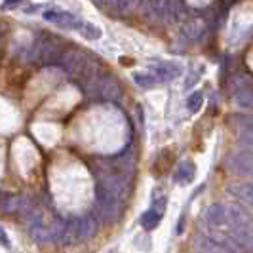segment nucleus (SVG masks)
<instances>
[{"label": "nucleus", "instance_id": "nucleus-17", "mask_svg": "<svg viewBox=\"0 0 253 253\" xmlns=\"http://www.w3.org/2000/svg\"><path fill=\"white\" fill-rule=\"evenodd\" d=\"M204 29H206V25H204L202 21H189L183 27V35L189 40H198L204 35Z\"/></svg>", "mask_w": 253, "mask_h": 253}, {"label": "nucleus", "instance_id": "nucleus-11", "mask_svg": "<svg viewBox=\"0 0 253 253\" xmlns=\"http://www.w3.org/2000/svg\"><path fill=\"white\" fill-rule=\"evenodd\" d=\"M0 210L6 213H15V211H29L31 210V200L25 196H13V194H4L0 192Z\"/></svg>", "mask_w": 253, "mask_h": 253}, {"label": "nucleus", "instance_id": "nucleus-23", "mask_svg": "<svg viewBox=\"0 0 253 253\" xmlns=\"http://www.w3.org/2000/svg\"><path fill=\"white\" fill-rule=\"evenodd\" d=\"M238 143H240L242 151L252 152V154H253V133H242Z\"/></svg>", "mask_w": 253, "mask_h": 253}, {"label": "nucleus", "instance_id": "nucleus-5", "mask_svg": "<svg viewBox=\"0 0 253 253\" xmlns=\"http://www.w3.org/2000/svg\"><path fill=\"white\" fill-rule=\"evenodd\" d=\"M124 204L114 200L113 196H109L107 192L95 187V215L105 223H114L118 217L122 215Z\"/></svg>", "mask_w": 253, "mask_h": 253}, {"label": "nucleus", "instance_id": "nucleus-20", "mask_svg": "<svg viewBox=\"0 0 253 253\" xmlns=\"http://www.w3.org/2000/svg\"><path fill=\"white\" fill-rule=\"evenodd\" d=\"M133 80H135V84L141 86V88L149 89V88H154L158 82H156V78L151 75V73H135L133 75Z\"/></svg>", "mask_w": 253, "mask_h": 253}, {"label": "nucleus", "instance_id": "nucleus-7", "mask_svg": "<svg viewBox=\"0 0 253 253\" xmlns=\"http://www.w3.org/2000/svg\"><path fill=\"white\" fill-rule=\"evenodd\" d=\"M227 168L230 173L240 177H253V154L246 151H238L228 154Z\"/></svg>", "mask_w": 253, "mask_h": 253}, {"label": "nucleus", "instance_id": "nucleus-15", "mask_svg": "<svg viewBox=\"0 0 253 253\" xmlns=\"http://www.w3.org/2000/svg\"><path fill=\"white\" fill-rule=\"evenodd\" d=\"M234 101L242 109H253V86H242L236 89Z\"/></svg>", "mask_w": 253, "mask_h": 253}, {"label": "nucleus", "instance_id": "nucleus-6", "mask_svg": "<svg viewBox=\"0 0 253 253\" xmlns=\"http://www.w3.org/2000/svg\"><path fill=\"white\" fill-rule=\"evenodd\" d=\"M89 59H91V55L88 53H84V51L80 50H67L63 55V59L59 61L61 67H63V71L67 73L69 76H73L75 80L80 78V75L84 73V69L88 67Z\"/></svg>", "mask_w": 253, "mask_h": 253}, {"label": "nucleus", "instance_id": "nucleus-4", "mask_svg": "<svg viewBox=\"0 0 253 253\" xmlns=\"http://www.w3.org/2000/svg\"><path fill=\"white\" fill-rule=\"evenodd\" d=\"M95 232H97V217L93 213H86L84 217H78V219L65 223L61 242L63 244H76V242L89 240Z\"/></svg>", "mask_w": 253, "mask_h": 253}, {"label": "nucleus", "instance_id": "nucleus-8", "mask_svg": "<svg viewBox=\"0 0 253 253\" xmlns=\"http://www.w3.org/2000/svg\"><path fill=\"white\" fill-rule=\"evenodd\" d=\"M91 91H95L105 101H116L120 97V93H122V88H120V84H118V80L114 76L101 75L99 80H97V84H95V88L91 89Z\"/></svg>", "mask_w": 253, "mask_h": 253}, {"label": "nucleus", "instance_id": "nucleus-22", "mask_svg": "<svg viewBox=\"0 0 253 253\" xmlns=\"http://www.w3.org/2000/svg\"><path fill=\"white\" fill-rule=\"evenodd\" d=\"M234 120H240V122H236V124L242 127V133H253V116L242 114V116H236Z\"/></svg>", "mask_w": 253, "mask_h": 253}, {"label": "nucleus", "instance_id": "nucleus-3", "mask_svg": "<svg viewBox=\"0 0 253 253\" xmlns=\"http://www.w3.org/2000/svg\"><path fill=\"white\" fill-rule=\"evenodd\" d=\"M67 50H69V48L65 46L63 40L51 37V35H44V37L37 38L35 50H33V57L42 65L59 63V61L63 59V55Z\"/></svg>", "mask_w": 253, "mask_h": 253}, {"label": "nucleus", "instance_id": "nucleus-24", "mask_svg": "<svg viewBox=\"0 0 253 253\" xmlns=\"http://www.w3.org/2000/svg\"><path fill=\"white\" fill-rule=\"evenodd\" d=\"M0 244L4 246V248H10V238H8V234L4 232V228L0 227Z\"/></svg>", "mask_w": 253, "mask_h": 253}, {"label": "nucleus", "instance_id": "nucleus-9", "mask_svg": "<svg viewBox=\"0 0 253 253\" xmlns=\"http://www.w3.org/2000/svg\"><path fill=\"white\" fill-rule=\"evenodd\" d=\"M183 69L179 63L173 61H160V63H154L151 67V75L156 78L158 84H164V82H171L175 80L177 76H181Z\"/></svg>", "mask_w": 253, "mask_h": 253}, {"label": "nucleus", "instance_id": "nucleus-10", "mask_svg": "<svg viewBox=\"0 0 253 253\" xmlns=\"http://www.w3.org/2000/svg\"><path fill=\"white\" fill-rule=\"evenodd\" d=\"M44 19L50 21V23H53V25L63 27V29H78L80 23H82L76 15L65 12V10H57V8L46 10V12H44Z\"/></svg>", "mask_w": 253, "mask_h": 253}, {"label": "nucleus", "instance_id": "nucleus-1", "mask_svg": "<svg viewBox=\"0 0 253 253\" xmlns=\"http://www.w3.org/2000/svg\"><path fill=\"white\" fill-rule=\"evenodd\" d=\"M206 232L227 253H253V221L240 206L211 204L206 210Z\"/></svg>", "mask_w": 253, "mask_h": 253}, {"label": "nucleus", "instance_id": "nucleus-16", "mask_svg": "<svg viewBox=\"0 0 253 253\" xmlns=\"http://www.w3.org/2000/svg\"><path fill=\"white\" fill-rule=\"evenodd\" d=\"M97 6L103 8V10H111L114 13H127L135 8L133 2H120V0H116V2H99Z\"/></svg>", "mask_w": 253, "mask_h": 253}, {"label": "nucleus", "instance_id": "nucleus-21", "mask_svg": "<svg viewBox=\"0 0 253 253\" xmlns=\"http://www.w3.org/2000/svg\"><path fill=\"white\" fill-rule=\"evenodd\" d=\"M202 103H204V91H194L192 95H189V99H187V109H189L190 113H196L202 107Z\"/></svg>", "mask_w": 253, "mask_h": 253}, {"label": "nucleus", "instance_id": "nucleus-2", "mask_svg": "<svg viewBox=\"0 0 253 253\" xmlns=\"http://www.w3.org/2000/svg\"><path fill=\"white\" fill-rule=\"evenodd\" d=\"M29 230L37 242H61L65 223L50 211L35 210L29 217Z\"/></svg>", "mask_w": 253, "mask_h": 253}, {"label": "nucleus", "instance_id": "nucleus-14", "mask_svg": "<svg viewBox=\"0 0 253 253\" xmlns=\"http://www.w3.org/2000/svg\"><path fill=\"white\" fill-rule=\"evenodd\" d=\"M194 175H196L194 162L185 160V162H181V164L175 168V171H173V181H175V183H189V181L194 179Z\"/></svg>", "mask_w": 253, "mask_h": 253}, {"label": "nucleus", "instance_id": "nucleus-19", "mask_svg": "<svg viewBox=\"0 0 253 253\" xmlns=\"http://www.w3.org/2000/svg\"><path fill=\"white\" fill-rule=\"evenodd\" d=\"M80 35L84 38H88V40H97V38L101 37V31H99V27L91 25V23H88V21H82L80 23V27L76 29Z\"/></svg>", "mask_w": 253, "mask_h": 253}, {"label": "nucleus", "instance_id": "nucleus-12", "mask_svg": "<svg viewBox=\"0 0 253 253\" xmlns=\"http://www.w3.org/2000/svg\"><path fill=\"white\" fill-rule=\"evenodd\" d=\"M164 210H166V198H162L160 204H158V200H154L151 210H147V211L141 215V219H139L141 227L145 228V230H152V228H156L158 227V223L162 221Z\"/></svg>", "mask_w": 253, "mask_h": 253}, {"label": "nucleus", "instance_id": "nucleus-18", "mask_svg": "<svg viewBox=\"0 0 253 253\" xmlns=\"http://www.w3.org/2000/svg\"><path fill=\"white\" fill-rule=\"evenodd\" d=\"M196 253H227L221 250L217 244L210 240V238H198L196 240Z\"/></svg>", "mask_w": 253, "mask_h": 253}, {"label": "nucleus", "instance_id": "nucleus-13", "mask_svg": "<svg viewBox=\"0 0 253 253\" xmlns=\"http://www.w3.org/2000/svg\"><path fill=\"white\" fill-rule=\"evenodd\" d=\"M227 190L230 196H234L240 202L253 208V183H232V185H228Z\"/></svg>", "mask_w": 253, "mask_h": 253}]
</instances>
